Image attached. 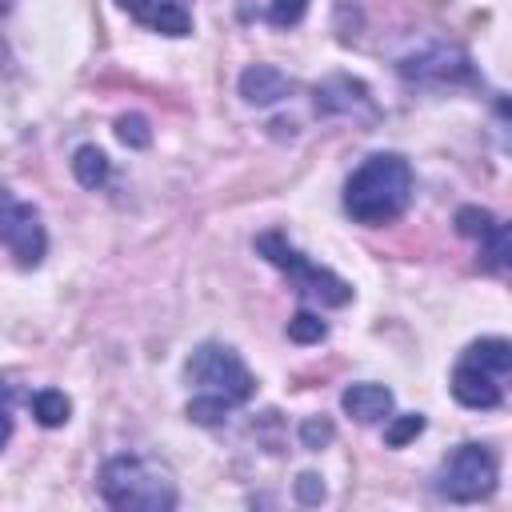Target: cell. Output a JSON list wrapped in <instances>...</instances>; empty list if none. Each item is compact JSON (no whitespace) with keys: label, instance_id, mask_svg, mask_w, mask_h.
Instances as JSON below:
<instances>
[{"label":"cell","instance_id":"1","mask_svg":"<svg viewBox=\"0 0 512 512\" xmlns=\"http://www.w3.org/2000/svg\"><path fill=\"white\" fill-rule=\"evenodd\" d=\"M184 376L196 384V400H188V420L196 424H220L236 404L252 400L256 392V380L248 364L236 356V348L216 344V340L200 344L188 356Z\"/></svg>","mask_w":512,"mask_h":512},{"label":"cell","instance_id":"2","mask_svg":"<svg viewBox=\"0 0 512 512\" xmlns=\"http://www.w3.org/2000/svg\"><path fill=\"white\" fill-rule=\"evenodd\" d=\"M412 200V164L400 152L368 156L344 184V212L356 224H392Z\"/></svg>","mask_w":512,"mask_h":512},{"label":"cell","instance_id":"3","mask_svg":"<svg viewBox=\"0 0 512 512\" xmlns=\"http://www.w3.org/2000/svg\"><path fill=\"white\" fill-rule=\"evenodd\" d=\"M100 496L112 508H140V512H172L180 500L172 472L148 456H112L100 468Z\"/></svg>","mask_w":512,"mask_h":512},{"label":"cell","instance_id":"4","mask_svg":"<svg viewBox=\"0 0 512 512\" xmlns=\"http://www.w3.org/2000/svg\"><path fill=\"white\" fill-rule=\"evenodd\" d=\"M508 372H512V344L500 340V336L476 340V344L464 348V356L452 372V396L464 408H476V412L500 408Z\"/></svg>","mask_w":512,"mask_h":512},{"label":"cell","instance_id":"5","mask_svg":"<svg viewBox=\"0 0 512 512\" xmlns=\"http://www.w3.org/2000/svg\"><path fill=\"white\" fill-rule=\"evenodd\" d=\"M256 252H260L268 264H276V268L292 280V288H296L300 296H308V300H316V304H324V308H344V304L352 300V284H348V280H340L336 272L312 264V260H308L304 252H296L280 232L256 236Z\"/></svg>","mask_w":512,"mask_h":512},{"label":"cell","instance_id":"6","mask_svg":"<svg viewBox=\"0 0 512 512\" xmlns=\"http://www.w3.org/2000/svg\"><path fill=\"white\" fill-rule=\"evenodd\" d=\"M496 476H500V464H496V452L488 444H456L440 472H436V492L452 504H472V500H484L492 488H496Z\"/></svg>","mask_w":512,"mask_h":512},{"label":"cell","instance_id":"7","mask_svg":"<svg viewBox=\"0 0 512 512\" xmlns=\"http://www.w3.org/2000/svg\"><path fill=\"white\" fill-rule=\"evenodd\" d=\"M400 76L412 80V84H424V88H444V84L472 80V64H468V52L460 44L428 40V44H420L416 52H408L400 60Z\"/></svg>","mask_w":512,"mask_h":512},{"label":"cell","instance_id":"8","mask_svg":"<svg viewBox=\"0 0 512 512\" xmlns=\"http://www.w3.org/2000/svg\"><path fill=\"white\" fill-rule=\"evenodd\" d=\"M0 244L16 256L20 268H36L48 252V236H44V224H40V212L24 200H12L4 196L0 188Z\"/></svg>","mask_w":512,"mask_h":512},{"label":"cell","instance_id":"9","mask_svg":"<svg viewBox=\"0 0 512 512\" xmlns=\"http://www.w3.org/2000/svg\"><path fill=\"white\" fill-rule=\"evenodd\" d=\"M316 112L320 116H344V120H360V124H372L376 120V104H372V92L364 80L356 76H328L316 84Z\"/></svg>","mask_w":512,"mask_h":512},{"label":"cell","instance_id":"10","mask_svg":"<svg viewBox=\"0 0 512 512\" xmlns=\"http://www.w3.org/2000/svg\"><path fill=\"white\" fill-rule=\"evenodd\" d=\"M456 232L476 240L484 268H492V272L508 268V224L500 216H492L488 208H460L456 212Z\"/></svg>","mask_w":512,"mask_h":512},{"label":"cell","instance_id":"11","mask_svg":"<svg viewBox=\"0 0 512 512\" xmlns=\"http://www.w3.org/2000/svg\"><path fill=\"white\" fill-rule=\"evenodd\" d=\"M136 24L164 32V36H188L192 32V0H116Z\"/></svg>","mask_w":512,"mask_h":512},{"label":"cell","instance_id":"12","mask_svg":"<svg viewBox=\"0 0 512 512\" xmlns=\"http://www.w3.org/2000/svg\"><path fill=\"white\" fill-rule=\"evenodd\" d=\"M292 92H296V80L284 76L276 64H248L240 72V96L248 104H276V100H284Z\"/></svg>","mask_w":512,"mask_h":512},{"label":"cell","instance_id":"13","mask_svg":"<svg viewBox=\"0 0 512 512\" xmlns=\"http://www.w3.org/2000/svg\"><path fill=\"white\" fill-rule=\"evenodd\" d=\"M340 404H344V412H348L352 420H360V424H380V420L392 416V392H388L384 384H368V380L344 388Z\"/></svg>","mask_w":512,"mask_h":512},{"label":"cell","instance_id":"14","mask_svg":"<svg viewBox=\"0 0 512 512\" xmlns=\"http://www.w3.org/2000/svg\"><path fill=\"white\" fill-rule=\"evenodd\" d=\"M108 156L96 148V144H80L76 156H72V176L84 184V188H100L108 180Z\"/></svg>","mask_w":512,"mask_h":512},{"label":"cell","instance_id":"15","mask_svg":"<svg viewBox=\"0 0 512 512\" xmlns=\"http://www.w3.org/2000/svg\"><path fill=\"white\" fill-rule=\"evenodd\" d=\"M68 412H72V400H68L60 388H44V392L32 396V416H36L44 428H60V424L68 420Z\"/></svg>","mask_w":512,"mask_h":512},{"label":"cell","instance_id":"16","mask_svg":"<svg viewBox=\"0 0 512 512\" xmlns=\"http://www.w3.org/2000/svg\"><path fill=\"white\" fill-rule=\"evenodd\" d=\"M324 336H328V324L316 312H308V308H300L288 320V340H296V344H320Z\"/></svg>","mask_w":512,"mask_h":512},{"label":"cell","instance_id":"17","mask_svg":"<svg viewBox=\"0 0 512 512\" xmlns=\"http://www.w3.org/2000/svg\"><path fill=\"white\" fill-rule=\"evenodd\" d=\"M424 432V416L420 412H404V416H396L388 428H384V444L388 448H404L408 440H416Z\"/></svg>","mask_w":512,"mask_h":512},{"label":"cell","instance_id":"18","mask_svg":"<svg viewBox=\"0 0 512 512\" xmlns=\"http://www.w3.org/2000/svg\"><path fill=\"white\" fill-rule=\"evenodd\" d=\"M116 136H120L128 148H148V144H152V128H148V120H144L140 112L120 116V120H116Z\"/></svg>","mask_w":512,"mask_h":512},{"label":"cell","instance_id":"19","mask_svg":"<svg viewBox=\"0 0 512 512\" xmlns=\"http://www.w3.org/2000/svg\"><path fill=\"white\" fill-rule=\"evenodd\" d=\"M304 12H308V0H272V4H268V24L292 28V24L304 20Z\"/></svg>","mask_w":512,"mask_h":512},{"label":"cell","instance_id":"20","mask_svg":"<svg viewBox=\"0 0 512 512\" xmlns=\"http://www.w3.org/2000/svg\"><path fill=\"white\" fill-rule=\"evenodd\" d=\"M328 440H332V424H328L324 416H308V420L300 424V444H304V448L320 452Z\"/></svg>","mask_w":512,"mask_h":512},{"label":"cell","instance_id":"21","mask_svg":"<svg viewBox=\"0 0 512 512\" xmlns=\"http://www.w3.org/2000/svg\"><path fill=\"white\" fill-rule=\"evenodd\" d=\"M296 500H300V504H320V500H324V484H320L316 472H300V480H296Z\"/></svg>","mask_w":512,"mask_h":512},{"label":"cell","instance_id":"22","mask_svg":"<svg viewBox=\"0 0 512 512\" xmlns=\"http://www.w3.org/2000/svg\"><path fill=\"white\" fill-rule=\"evenodd\" d=\"M8 440H12V392H8V384L0 380V452H4Z\"/></svg>","mask_w":512,"mask_h":512},{"label":"cell","instance_id":"23","mask_svg":"<svg viewBox=\"0 0 512 512\" xmlns=\"http://www.w3.org/2000/svg\"><path fill=\"white\" fill-rule=\"evenodd\" d=\"M8 4H12V0H0V12H4V8H8Z\"/></svg>","mask_w":512,"mask_h":512}]
</instances>
